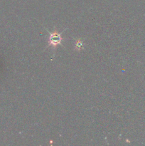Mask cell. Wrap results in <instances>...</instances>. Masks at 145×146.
Segmentation results:
<instances>
[{
	"label": "cell",
	"instance_id": "6da1fadb",
	"mask_svg": "<svg viewBox=\"0 0 145 146\" xmlns=\"http://www.w3.org/2000/svg\"><path fill=\"white\" fill-rule=\"evenodd\" d=\"M61 41H62V38L60 34H57V33H53V34H50L49 36V44L52 46H57L58 44H61Z\"/></svg>",
	"mask_w": 145,
	"mask_h": 146
}]
</instances>
